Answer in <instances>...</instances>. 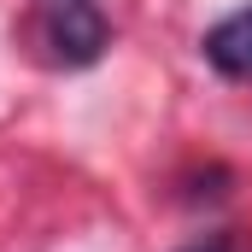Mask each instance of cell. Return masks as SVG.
Returning <instances> with one entry per match:
<instances>
[{
	"instance_id": "6da1fadb",
	"label": "cell",
	"mask_w": 252,
	"mask_h": 252,
	"mask_svg": "<svg viewBox=\"0 0 252 252\" xmlns=\"http://www.w3.org/2000/svg\"><path fill=\"white\" fill-rule=\"evenodd\" d=\"M35 30H41L47 64L59 70H88L112 47V18L100 12V0H41Z\"/></svg>"
},
{
	"instance_id": "7a4b0ae2",
	"label": "cell",
	"mask_w": 252,
	"mask_h": 252,
	"mask_svg": "<svg viewBox=\"0 0 252 252\" xmlns=\"http://www.w3.org/2000/svg\"><path fill=\"white\" fill-rule=\"evenodd\" d=\"M199 53H205V64H211L217 76L252 82V6L229 12L223 24H211V30H205V41H199Z\"/></svg>"
},
{
	"instance_id": "3957f363",
	"label": "cell",
	"mask_w": 252,
	"mask_h": 252,
	"mask_svg": "<svg viewBox=\"0 0 252 252\" xmlns=\"http://www.w3.org/2000/svg\"><path fill=\"white\" fill-rule=\"evenodd\" d=\"M182 252H235V235L217 229V235H205V241H193V247H182Z\"/></svg>"
}]
</instances>
